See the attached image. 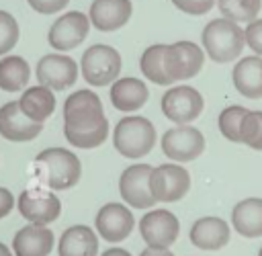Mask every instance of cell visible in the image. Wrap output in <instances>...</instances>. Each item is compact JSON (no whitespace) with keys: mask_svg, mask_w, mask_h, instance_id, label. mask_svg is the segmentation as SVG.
Instances as JSON below:
<instances>
[{"mask_svg":"<svg viewBox=\"0 0 262 256\" xmlns=\"http://www.w3.org/2000/svg\"><path fill=\"white\" fill-rule=\"evenodd\" d=\"M164 55H166V43H156V45H149L139 57V68H141L143 78H147L149 82H154L158 86L172 84L170 76L166 74Z\"/></svg>","mask_w":262,"mask_h":256,"instance_id":"26","label":"cell"},{"mask_svg":"<svg viewBox=\"0 0 262 256\" xmlns=\"http://www.w3.org/2000/svg\"><path fill=\"white\" fill-rule=\"evenodd\" d=\"M149 90L139 78H119L111 84V102L117 111L133 113L147 102Z\"/></svg>","mask_w":262,"mask_h":256,"instance_id":"21","label":"cell"},{"mask_svg":"<svg viewBox=\"0 0 262 256\" xmlns=\"http://www.w3.org/2000/svg\"><path fill=\"white\" fill-rule=\"evenodd\" d=\"M43 131V123L31 121L23 111L18 100H10L0 106V135L8 141H31Z\"/></svg>","mask_w":262,"mask_h":256,"instance_id":"16","label":"cell"},{"mask_svg":"<svg viewBox=\"0 0 262 256\" xmlns=\"http://www.w3.org/2000/svg\"><path fill=\"white\" fill-rule=\"evenodd\" d=\"M149 188L156 201L160 203H174L180 201L190 188V174L184 166L176 162L160 164L151 170Z\"/></svg>","mask_w":262,"mask_h":256,"instance_id":"6","label":"cell"},{"mask_svg":"<svg viewBox=\"0 0 262 256\" xmlns=\"http://www.w3.org/2000/svg\"><path fill=\"white\" fill-rule=\"evenodd\" d=\"M100 256H131V252H127L125 248H119V246H113L108 250H104Z\"/></svg>","mask_w":262,"mask_h":256,"instance_id":"36","label":"cell"},{"mask_svg":"<svg viewBox=\"0 0 262 256\" xmlns=\"http://www.w3.org/2000/svg\"><path fill=\"white\" fill-rule=\"evenodd\" d=\"M55 236L47 225H25L12 238L14 256H49Z\"/></svg>","mask_w":262,"mask_h":256,"instance_id":"18","label":"cell"},{"mask_svg":"<svg viewBox=\"0 0 262 256\" xmlns=\"http://www.w3.org/2000/svg\"><path fill=\"white\" fill-rule=\"evenodd\" d=\"M113 143L123 158L139 160L154 150L156 127L145 117H137V115L123 117L113 131Z\"/></svg>","mask_w":262,"mask_h":256,"instance_id":"4","label":"cell"},{"mask_svg":"<svg viewBox=\"0 0 262 256\" xmlns=\"http://www.w3.org/2000/svg\"><path fill=\"white\" fill-rule=\"evenodd\" d=\"M203 61H205V51L201 45L192 41H176L172 45H166L164 66L172 82L194 78L201 72Z\"/></svg>","mask_w":262,"mask_h":256,"instance_id":"11","label":"cell"},{"mask_svg":"<svg viewBox=\"0 0 262 256\" xmlns=\"http://www.w3.org/2000/svg\"><path fill=\"white\" fill-rule=\"evenodd\" d=\"M217 8L223 18L233 20L237 25H250L252 20H256L262 8V0H217Z\"/></svg>","mask_w":262,"mask_h":256,"instance_id":"27","label":"cell"},{"mask_svg":"<svg viewBox=\"0 0 262 256\" xmlns=\"http://www.w3.org/2000/svg\"><path fill=\"white\" fill-rule=\"evenodd\" d=\"M172 4L186 12V14H192V16H201V14H207L215 4L217 0H172Z\"/></svg>","mask_w":262,"mask_h":256,"instance_id":"31","label":"cell"},{"mask_svg":"<svg viewBox=\"0 0 262 256\" xmlns=\"http://www.w3.org/2000/svg\"><path fill=\"white\" fill-rule=\"evenodd\" d=\"M94 225L102 240L117 244L129 238V233L135 227V217L131 209H127L123 203H106L98 209Z\"/></svg>","mask_w":262,"mask_h":256,"instance_id":"15","label":"cell"},{"mask_svg":"<svg viewBox=\"0 0 262 256\" xmlns=\"http://www.w3.org/2000/svg\"><path fill=\"white\" fill-rule=\"evenodd\" d=\"M201 43L205 47V53L217 61V63H227L237 59V55L246 47V35L244 29L227 18H213L207 23V27L201 33Z\"/></svg>","mask_w":262,"mask_h":256,"instance_id":"3","label":"cell"},{"mask_svg":"<svg viewBox=\"0 0 262 256\" xmlns=\"http://www.w3.org/2000/svg\"><path fill=\"white\" fill-rule=\"evenodd\" d=\"M258 256H262V248H260V250H258Z\"/></svg>","mask_w":262,"mask_h":256,"instance_id":"38","label":"cell"},{"mask_svg":"<svg viewBox=\"0 0 262 256\" xmlns=\"http://www.w3.org/2000/svg\"><path fill=\"white\" fill-rule=\"evenodd\" d=\"M0 256H14V254H12V250H8V246H6V244H2V242H0Z\"/></svg>","mask_w":262,"mask_h":256,"instance_id":"37","label":"cell"},{"mask_svg":"<svg viewBox=\"0 0 262 256\" xmlns=\"http://www.w3.org/2000/svg\"><path fill=\"white\" fill-rule=\"evenodd\" d=\"M88 31H90V18H88V14L78 12V10L63 12L49 27L47 41L57 51H72V49H76L78 45L84 43Z\"/></svg>","mask_w":262,"mask_h":256,"instance_id":"13","label":"cell"},{"mask_svg":"<svg viewBox=\"0 0 262 256\" xmlns=\"http://www.w3.org/2000/svg\"><path fill=\"white\" fill-rule=\"evenodd\" d=\"M229 225L221 217H201L190 225V242L201 250H221L229 242Z\"/></svg>","mask_w":262,"mask_h":256,"instance_id":"19","label":"cell"},{"mask_svg":"<svg viewBox=\"0 0 262 256\" xmlns=\"http://www.w3.org/2000/svg\"><path fill=\"white\" fill-rule=\"evenodd\" d=\"M233 88L246 98H262V57L248 55L235 61L231 70Z\"/></svg>","mask_w":262,"mask_h":256,"instance_id":"20","label":"cell"},{"mask_svg":"<svg viewBox=\"0 0 262 256\" xmlns=\"http://www.w3.org/2000/svg\"><path fill=\"white\" fill-rule=\"evenodd\" d=\"M248 109L246 106H239V104H231L227 109L221 111L219 115V131L221 135L227 139V141H233V143H242L239 139V129H242V119L246 117Z\"/></svg>","mask_w":262,"mask_h":256,"instance_id":"28","label":"cell"},{"mask_svg":"<svg viewBox=\"0 0 262 256\" xmlns=\"http://www.w3.org/2000/svg\"><path fill=\"white\" fill-rule=\"evenodd\" d=\"M37 80L49 90H66L78 80V63L70 55L47 53L37 61Z\"/></svg>","mask_w":262,"mask_h":256,"instance_id":"14","label":"cell"},{"mask_svg":"<svg viewBox=\"0 0 262 256\" xmlns=\"http://www.w3.org/2000/svg\"><path fill=\"white\" fill-rule=\"evenodd\" d=\"M154 166L149 164H133L123 170L119 176V195L133 209H151L158 201L149 188V176Z\"/></svg>","mask_w":262,"mask_h":256,"instance_id":"12","label":"cell"},{"mask_svg":"<svg viewBox=\"0 0 262 256\" xmlns=\"http://www.w3.org/2000/svg\"><path fill=\"white\" fill-rule=\"evenodd\" d=\"M133 4L131 0H94L90 4V25L102 33H111L127 25L131 18Z\"/></svg>","mask_w":262,"mask_h":256,"instance_id":"17","label":"cell"},{"mask_svg":"<svg viewBox=\"0 0 262 256\" xmlns=\"http://www.w3.org/2000/svg\"><path fill=\"white\" fill-rule=\"evenodd\" d=\"M63 135L80 150H92L104 143L108 121L98 94L88 88L76 90L63 102Z\"/></svg>","mask_w":262,"mask_h":256,"instance_id":"1","label":"cell"},{"mask_svg":"<svg viewBox=\"0 0 262 256\" xmlns=\"http://www.w3.org/2000/svg\"><path fill=\"white\" fill-rule=\"evenodd\" d=\"M18 213L35 225H49L61 215V201L51 188H27L18 195Z\"/></svg>","mask_w":262,"mask_h":256,"instance_id":"10","label":"cell"},{"mask_svg":"<svg viewBox=\"0 0 262 256\" xmlns=\"http://www.w3.org/2000/svg\"><path fill=\"white\" fill-rule=\"evenodd\" d=\"M139 256H174L170 250H160V248H145L139 252Z\"/></svg>","mask_w":262,"mask_h":256,"instance_id":"35","label":"cell"},{"mask_svg":"<svg viewBox=\"0 0 262 256\" xmlns=\"http://www.w3.org/2000/svg\"><path fill=\"white\" fill-rule=\"evenodd\" d=\"M80 70H82V78L90 84V86H106L113 84L115 80H119L121 74V53L104 43H96L90 45L80 59Z\"/></svg>","mask_w":262,"mask_h":256,"instance_id":"5","label":"cell"},{"mask_svg":"<svg viewBox=\"0 0 262 256\" xmlns=\"http://www.w3.org/2000/svg\"><path fill=\"white\" fill-rule=\"evenodd\" d=\"M98 238L88 225L68 227L57 242V256H96Z\"/></svg>","mask_w":262,"mask_h":256,"instance_id":"22","label":"cell"},{"mask_svg":"<svg viewBox=\"0 0 262 256\" xmlns=\"http://www.w3.org/2000/svg\"><path fill=\"white\" fill-rule=\"evenodd\" d=\"M27 2H29V6H31L35 12H41V14H55V12L63 10L70 0H27Z\"/></svg>","mask_w":262,"mask_h":256,"instance_id":"33","label":"cell"},{"mask_svg":"<svg viewBox=\"0 0 262 256\" xmlns=\"http://www.w3.org/2000/svg\"><path fill=\"white\" fill-rule=\"evenodd\" d=\"M31 80V68L20 55H4L0 59V88L4 92H20Z\"/></svg>","mask_w":262,"mask_h":256,"instance_id":"25","label":"cell"},{"mask_svg":"<svg viewBox=\"0 0 262 256\" xmlns=\"http://www.w3.org/2000/svg\"><path fill=\"white\" fill-rule=\"evenodd\" d=\"M162 152L176 164L192 162L205 152V137L196 127L176 125L162 135Z\"/></svg>","mask_w":262,"mask_h":256,"instance_id":"7","label":"cell"},{"mask_svg":"<svg viewBox=\"0 0 262 256\" xmlns=\"http://www.w3.org/2000/svg\"><path fill=\"white\" fill-rule=\"evenodd\" d=\"M20 111L35 123H43L45 119H49L55 111V94L53 90H49L47 86H31L25 88V92L18 98Z\"/></svg>","mask_w":262,"mask_h":256,"instance_id":"24","label":"cell"},{"mask_svg":"<svg viewBox=\"0 0 262 256\" xmlns=\"http://www.w3.org/2000/svg\"><path fill=\"white\" fill-rule=\"evenodd\" d=\"M244 35H246V45L262 57V18H256L252 20L246 29H244Z\"/></svg>","mask_w":262,"mask_h":256,"instance_id":"32","label":"cell"},{"mask_svg":"<svg viewBox=\"0 0 262 256\" xmlns=\"http://www.w3.org/2000/svg\"><path fill=\"white\" fill-rule=\"evenodd\" d=\"M18 37H20V31H18L16 18L10 12L0 10V57H4L18 43Z\"/></svg>","mask_w":262,"mask_h":256,"instance_id":"30","label":"cell"},{"mask_svg":"<svg viewBox=\"0 0 262 256\" xmlns=\"http://www.w3.org/2000/svg\"><path fill=\"white\" fill-rule=\"evenodd\" d=\"M205 100L192 86H172L162 96V113L176 125H188L203 113Z\"/></svg>","mask_w":262,"mask_h":256,"instance_id":"9","label":"cell"},{"mask_svg":"<svg viewBox=\"0 0 262 256\" xmlns=\"http://www.w3.org/2000/svg\"><path fill=\"white\" fill-rule=\"evenodd\" d=\"M139 233L147 248L170 250L180 233V221L168 209H149L139 219Z\"/></svg>","mask_w":262,"mask_h":256,"instance_id":"8","label":"cell"},{"mask_svg":"<svg viewBox=\"0 0 262 256\" xmlns=\"http://www.w3.org/2000/svg\"><path fill=\"white\" fill-rule=\"evenodd\" d=\"M12 207H14V197H12V193H10L8 188L0 186V219H4L6 215H10Z\"/></svg>","mask_w":262,"mask_h":256,"instance_id":"34","label":"cell"},{"mask_svg":"<svg viewBox=\"0 0 262 256\" xmlns=\"http://www.w3.org/2000/svg\"><path fill=\"white\" fill-rule=\"evenodd\" d=\"M231 225L244 238H262V199L250 197L231 209Z\"/></svg>","mask_w":262,"mask_h":256,"instance_id":"23","label":"cell"},{"mask_svg":"<svg viewBox=\"0 0 262 256\" xmlns=\"http://www.w3.org/2000/svg\"><path fill=\"white\" fill-rule=\"evenodd\" d=\"M37 176L51 190H68L78 184L82 176V164L78 156L68 147H47L35 158Z\"/></svg>","mask_w":262,"mask_h":256,"instance_id":"2","label":"cell"},{"mask_svg":"<svg viewBox=\"0 0 262 256\" xmlns=\"http://www.w3.org/2000/svg\"><path fill=\"white\" fill-rule=\"evenodd\" d=\"M239 139L252 150L262 152V111H248L242 119Z\"/></svg>","mask_w":262,"mask_h":256,"instance_id":"29","label":"cell"}]
</instances>
